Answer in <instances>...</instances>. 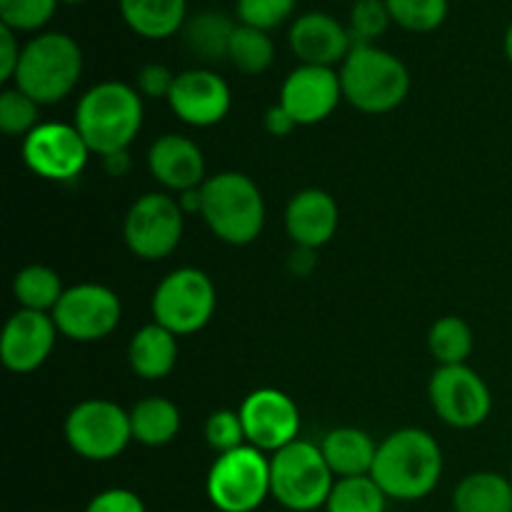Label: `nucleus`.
I'll list each match as a JSON object with an SVG mask.
<instances>
[{
	"instance_id": "obj_28",
	"label": "nucleus",
	"mask_w": 512,
	"mask_h": 512,
	"mask_svg": "<svg viewBox=\"0 0 512 512\" xmlns=\"http://www.w3.org/2000/svg\"><path fill=\"white\" fill-rule=\"evenodd\" d=\"M228 60L235 70L245 75H260L273 65L275 43L265 30L250 28V25L238 23L230 38Z\"/></svg>"
},
{
	"instance_id": "obj_13",
	"label": "nucleus",
	"mask_w": 512,
	"mask_h": 512,
	"mask_svg": "<svg viewBox=\"0 0 512 512\" xmlns=\"http://www.w3.org/2000/svg\"><path fill=\"white\" fill-rule=\"evenodd\" d=\"M23 160L38 178L68 183L85 170L90 148L75 125L40 123L23 138Z\"/></svg>"
},
{
	"instance_id": "obj_29",
	"label": "nucleus",
	"mask_w": 512,
	"mask_h": 512,
	"mask_svg": "<svg viewBox=\"0 0 512 512\" xmlns=\"http://www.w3.org/2000/svg\"><path fill=\"white\" fill-rule=\"evenodd\" d=\"M428 345L438 365H463L473 353V330L458 315H445L430 328Z\"/></svg>"
},
{
	"instance_id": "obj_16",
	"label": "nucleus",
	"mask_w": 512,
	"mask_h": 512,
	"mask_svg": "<svg viewBox=\"0 0 512 512\" xmlns=\"http://www.w3.org/2000/svg\"><path fill=\"white\" fill-rule=\"evenodd\" d=\"M230 85L215 70L190 68L175 75L168 105L185 125L210 128L230 113Z\"/></svg>"
},
{
	"instance_id": "obj_24",
	"label": "nucleus",
	"mask_w": 512,
	"mask_h": 512,
	"mask_svg": "<svg viewBox=\"0 0 512 512\" xmlns=\"http://www.w3.org/2000/svg\"><path fill=\"white\" fill-rule=\"evenodd\" d=\"M180 425H183V418H180L178 405L160 395H150L130 410L133 440L145 448H163L173 443L180 433Z\"/></svg>"
},
{
	"instance_id": "obj_12",
	"label": "nucleus",
	"mask_w": 512,
	"mask_h": 512,
	"mask_svg": "<svg viewBox=\"0 0 512 512\" xmlns=\"http://www.w3.org/2000/svg\"><path fill=\"white\" fill-rule=\"evenodd\" d=\"M58 333L73 343H95L118 328L123 305L110 288L98 283H80L65 288L53 313Z\"/></svg>"
},
{
	"instance_id": "obj_36",
	"label": "nucleus",
	"mask_w": 512,
	"mask_h": 512,
	"mask_svg": "<svg viewBox=\"0 0 512 512\" xmlns=\"http://www.w3.org/2000/svg\"><path fill=\"white\" fill-rule=\"evenodd\" d=\"M205 440L218 455L230 453V450L248 443L240 413H235V410H215L208 423H205Z\"/></svg>"
},
{
	"instance_id": "obj_44",
	"label": "nucleus",
	"mask_w": 512,
	"mask_h": 512,
	"mask_svg": "<svg viewBox=\"0 0 512 512\" xmlns=\"http://www.w3.org/2000/svg\"><path fill=\"white\" fill-rule=\"evenodd\" d=\"M510 483H512V468H510Z\"/></svg>"
},
{
	"instance_id": "obj_3",
	"label": "nucleus",
	"mask_w": 512,
	"mask_h": 512,
	"mask_svg": "<svg viewBox=\"0 0 512 512\" xmlns=\"http://www.w3.org/2000/svg\"><path fill=\"white\" fill-rule=\"evenodd\" d=\"M83 75V50L68 33L45 30L30 38L20 53L15 88L43 105L68 98Z\"/></svg>"
},
{
	"instance_id": "obj_7",
	"label": "nucleus",
	"mask_w": 512,
	"mask_h": 512,
	"mask_svg": "<svg viewBox=\"0 0 512 512\" xmlns=\"http://www.w3.org/2000/svg\"><path fill=\"white\" fill-rule=\"evenodd\" d=\"M208 500L220 512H255L270 493V458L253 445L218 455L205 480Z\"/></svg>"
},
{
	"instance_id": "obj_20",
	"label": "nucleus",
	"mask_w": 512,
	"mask_h": 512,
	"mask_svg": "<svg viewBox=\"0 0 512 512\" xmlns=\"http://www.w3.org/2000/svg\"><path fill=\"white\" fill-rule=\"evenodd\" d=\"M148 168L150 175L158 180L163 188L195 190L205 183V158L198 143L178 133L160 135L148 150Z\"/></svg>"
},
{
	"instance_id": "obj_37",
	"label": "nucleus",
	"mask_w": 512,
	"mask_h": 512,
	"mask_svg": "<svg viewBox=\"0 0 512 512\" xmlns=\"http://www.w3.org/2000/svg\"><path fill=\"white\" fill-rule=\"evenodd\" d=\"M175 85V73H170L168 65L163 63H145L143 68L135 75V90H138L143 98L160 100L170 98V90Z\"/></svg>"
},
{
	"instance_id": "obj_33",
	"label": "nucleus",
	"mask_w": 512,
	"mask_h": 512,
	"mask_svg": "<svg viewBox=\"0 0 512 512\" xmlns=\"http://www.w3.org/2000/svg\"><path fill=\"white\" fill-rule=\"evenodd\" d=\"M390 23L393 18L385 0H353L348 30L355 45H375V40L390 28Z\"/></svg>"
},
{
	"instance_id": "obj_4",
	"label": "nucleus",
	"mask_w": 512,
	"mask_h": 512,
	"mask_svg": "<svg viewBox=\"0 0 512 512\" xmlns=\"http://www.w3.org/2000/svg\"><path fill=\"white\" fill-rule=\"evenodd\" d=\"M200 215L218 240L250 245L265 228V198L253 178L225 170L200 185Z\"/></svg>"
},
{
	"instance_id": "obj_1",
	"label": "nucleus",
	"mask_w": 512,
	"mask_h": 512,
	"mask_svg": "<svg viewBox=\"0 0 512 512\" xmlns=\"http://www.w3.org/2000/svg\"><path fill=\"white\" fill-rule=\"evenodd\" d=\"M370 478L380 485L388 500H423L443 478V450L428 430H395L378 445Z\"/></svg>"
},
{
	"instance_id": "obj_19",
	"label": "nucleus",
	"mask_w": 512,
	"mask_h": 512,
	"mask_svg": "<svg viewBox=\"0 0 512 512\" xmlns=\"http://www.w3.org/2000/svg\"><path fill=\"white\" fill-rule=\"evenodd\" d=\"M340 225L338 203L320 188L300 190L285 208V230L295 248L318 250L335 238Z\"/></svg>"
},
{
	"instance_id": "obj_22",
	"label": "nucleus",
	"mask_w": 512,
	"mask_h": 512,
	"mask_svg": "<svg viewBox=\"0 0 512 512\" xmlns=\"http://www.w3.org/2000/svg\"><path fill=\"white\" fill-rule=\"evenodd\" d=\"M128 363L143 380H163L178 363V335L163 325L150 323L133 335L128 345Z\"/></svg>"
},
{
	"instance_id": "obj_39",
	"label": "nucleus",
	"mask_w": 512,
	"mask_h": 512,
	"mask_svg": "<svg viewBox=\"0 0 512 512\" xmlns=\"http://www.w3.org/2000/svg\"><path fill=\"white\" fill-rule=\"evenodd\" d=\"M20 53H23V45L18 43V33L10 30L8 25H0V80L8 83L15 80L20 65Z\"/></svg>"
},
{
	"instance_id": "obj_10",
	"label": "nucleus",
	"mask_w": 512,
	"mask_h": 512,
	"mask_svg": "<svg viewBox=\"0 0 512 512\" xmlns=\"http://www.w3.org/2000/svg\"><path fill=\"white\" fill-rule=\"evenodd\" d=\"M185 213L175 198L148 193L130 205L123 223V238L130 253L140 260H163L175 253L183 240Z\"/></svg>"
},
{
	"instance_id": "obj_32",
	"label": "nucleus",
	"mask_w": 512,
	"mask_h": 512,
	"mask_svg": "<svg viewBox=\"0 0 512 512\" xmlns=\"http://www.w3.org/2000/svg\"><path fill=\"white\" fill-rule=\"evenodd\" d=\"M60 0H0V25L15 33H38L53 20Z\"/></svg>"
},
{
	"instance_id": "obj_25",
	"label": "nucleus",
	"mask_w": 512,
	"mask_h": 512,
	"mask_svg": "<svg viewBox=\"0 0 512 512\" xmlns=\"http://www.w3.org/2000/svg\"><path fill=\"white\" fill-rule=\"evenodd\" d=\"M455 512H512V483L500 473H473L453 493Z\"/></svg>"
},
{
	"instance_id": "obj_11",
	"label": "nucleus",
	"mask_w": 512,
	"mask_h": 512,
	"mask_svg": "<svg viewBox=\"0 0 512 512\" xmlns=\"http://www.w3.org/2000/svg\"><path fill=\"white\" fill-rule=\"evenodd\" d=\"M430 405L450 428L470 430L488 420L493 395L470 365H438L428 385Z\"/></svg>"
},
{
	"instance_id": "obj_42",
	"label": "nucleus",
	"mask_w": 512,
	"mask_h": 512,
	"mask_svg": "<svg viewBox=\"0 0 512 512\" xmlns=\"http://www.w3.org/2000/svg\"><path fill=\"white\" fill-rule=\"evenodd\" d=\"M503 48H505V58H508V63L512 65V23L508 25V30H505Z\"/></svg>"
},
{
	"instance_id": "obj_34",
	"label": "nucleus",
	"mask_w": 512,
	"mask_h": 512,
	"mask_svg": "<svg viewBox=\"0 0 512 512\" xmlns=\"http://www.w3.org/2000/svg\"><path fill=\"white\" fill-rule=\"evenodd\" d=\"M40 105L23 90L8 88L0 95V130L5 135H23L28 138L38 128Z\"/></svg>"
},
{
	"instance_id": "obj_18",
	"label": "nucleus",
	"mask_w": 512,
	"mask_h": 512,
	"mask_svg": "<svg viewBox=\"0 0 512 512\" xmlns=\"http://www.w3.org/2000/svg\"><path fill=\"white\" fill-rule=\"evenodd\" d=\"M288 43L300 63L325 65V68H335L338 63L343 65L355 45L348 25L320 10H310L293 20Z\"/></svg>"
},
{
	"instance_id": "obj_9",
	"label": "nucleus",
	"mask_w": 512,
	"mask_h": 512,
	"mask_svg": "<svg viewBox=\"0 0 512 512\" xmlns=\"http://www.w3.org/2000/svg\"><path fill=\"white\" fill-rule=\"evenodd\" d=\"M65 440L75 455L93 463L118 458L133 440L130 413L113 400H83L65 418Z\"/></svg>"
},
{
	"instance_id": "obj_17",
	"label": "nucleus",
	"mask_w": 512,
	"mask_h": 512,
	"mask_svg": "<svg viewBox=\"0 0 512 512\" xmlns=\"http://www.w3.org/2000/svg\"><path fill=\"white\" fill-rule=\"evenodd\" d=\"M58 338V325L50 313L18 310L0 335V360L10 373H33L50 358Z\"/></svg>"
},
{
	"instance_id": "obj_41",
	"label": "nucleus",
	"mask_w": 512,
	"mask_h": 512,
	"mask_svg": "<svg viewBox=\"0 0 512 512\" xmlns=\"http://www.w3.org/2000/svg\"><path fill=\"white\" fill-rule=\"evenodd\" d=\"M105 163H108V168H110V173H125V170H128V153H118V155H108V158H105Z\"/></svg>"
},
{
	"instance_id": "obj_38",
	"label": "nucleus",
	"mask_w": 512,
	"mask_h": 512,
	"mask_svg": "<svg viewBox=\"0 0 512 512\" xmlns=\"http://www.w3.org/2000/svg\"><path fill=\"white\" fill-rule=\"evenodd\" d=\"M85 512H148L145 503L133 493V490L125 488H110L103 493L95 495L88 503Z\"/></svg>"
},
{
	"instance_id": "obj_8",
	"label": "nucleus",
	"mask_w": 512,
	"mask_h": 512,
	"mask_svg": "<svg viewBox=\"0 0 512 512\" xmlns=\"http://www.w3.org/2000/svg\"><path fill=\"white\" fill-rule=\"evenodd\" d=\"M215 285L203 270L178 268L165 275L155 288L150 310L153 323L173 335H193L210 323L215 313Z\"/></svg>"
},
{
	"instance_id": "obj_23",
	"label": "nucleus",
	"mask_w": 512,
	"mask_h": 512,
	"mask_svg": "<svg viewBox=\"0 0 512 512\" xmlns=\"http://www.w3.org/2000/svg\"><path fill=\"white\" fill-rule=\"evenodd\" d=\"M325 460L335 478H363L370 475L378 455V445L365 430L335 428L320 443Z\"/></svg>"
},
{
	"instance_id": "obj_40",
	"label": "nucleus",
	"mask_w": 512,
	"mask_h": 512,
	"mask_svg": "<svg viewBox=\"0 0 512 512\" xmlns=\"http://www.w3.org/2000/svg\"><path fill=\"white\" fill-rule=\"evenodd\" d=\"M263 125H265V130L273 135V138H285V135H290L295 128H298V123L293 120V115H290L280 103L265 110Z\"/></svg>"
},
{
	"instance_id": "obj_31",
	"label": "nucleus",
	"mask_w": 512,
	"mask_h": 512,
	"mask_svg": "<svg viewBox=\"0 0 512 512\" xmlns=\"http://www.w3.org/2000/svg\"><path fill=\"white\" fill-rule=\"evenodd\" d=\"M395 25L410 33H433L448 20V0H385Z\"/></svg>"
},
{
	"instance_id": "obj_21",
	"label": "nucleus",
	"mask_w": 512,
	"mask_h": 512,
	"mask_svg": "<svg viewBox=\"0 0 512 512\" xmlns=\"http://www.w3.org/2000/svg\"><path fill=\"white\" fill-rule=\"evenodd\" d=\"M118 8L125 25L145 40L173 38L188 23V0H118Z\"/></svg>"
},
{
	"instance_id": "obj_15",
	"label": "nucleus",
	"mask_w": 512,
	"mask_h": 512,
	"mask_svg": "<svg viewBox=\"0 0 512 512\" xmlns=\"http://www.w3.org/2000/svg\"><path fill=\"white\" fill-rule=\"evenodd\" d=\"M343 98L340 73L325 65H305L290 70L280 88V105L298 125L323 123Z\"/></svg>"
},
{
	"instance_id": "obj_5",
	"label": "nucleus",
	"mask_w": 512,
	"mask_h": 512,
	"mask_svg": "<svg viewBox=\"0 0 512 512\" xmlns=\"http://www.w3.org/2000/svg\"><path fill=\"white\" fill-rule=\"evenodd\" d=\"M343 98L360 113L380 115L400 108L410 93L403 60L378 45H353L340 65Z\"/></svg>"
},
{
	"instance_id": "obj_43",
	"label": "nucleus",
	"mask_w": 512,
	"mask_h": 512,
	"mask_svg": "<svg viewBox=\"0 0 512 512\" xmlns=\"http://www.w3.org/2000/svg\"><path fill=\"white\" fill-rule=\"evenodd\" d=\"M60 3H65V5H80V3H85V0H60Z\"/></svg>"
},
{
	"instance_id": "obj_35",
	"label": "nucleus",
	"mask_w": 512,
	"mask_h": 512,
	"mask_svg": "<svg viewBox=\"0 0 512 512\" xmlns=\"http://www.w3.org/2000/svg\"><path fill=\"white\" fill-rule=\"evenodd\" d=\"M298 0H235V15L243 25L270 33L295 13Z\"/></svg>"
},
{
	"instance_id": "obj_27",
	"label": "nucleus",
	"mask_w": 512,
	"mask_h": 512,
	"mask_svg": "<svg viewBox=\"0 0 512 512\" xmlns=\"http://www.w3.org/2000/svg\"><path fill=\"white\" fill-rule=\"evenodd\" d=\"M63 293V280L48 265H28L13 280V295L18 300L20 310L53 313Z\"/></svg>"
},
{
	"instance_id": "obj_2",
	"label": "nucleus",
	"mask_w": 512,
	"mask_h": 512,
	"mask_svg": "<svg viewBox=\"0 0 512 512\" xmlns=\"http://www.w3.org/2000/svg\"><path fill=\"white\" fill-rule=\"evenodd\" d=\"M73 125L88 143L90 153L103 158L128 153L143 128V95L135 85L103 80L80 95Z\"/></svg>"
},
{
	"instance_id": "obj_6",
	"label": "nucleus",
	"mask_w": 512,
	"mask_h": 512,
	"mask_svg": "<svg viewBox=\"0 0 512 512\" xmlns=\"http://www.w3.org/2000/svg\"><path fill=\"white\" fill-rule=\"evenodd\" d=\"M335 475L320 445L295 440L270 458V493L290 512L325 508Z\"/></svg>"
},
{
	"instance_id": "obj_14",
	"label": "nucleus",
	"mask_w": 512,
	"mask_h": 512,
	"mask_svg": "<svg viewBox=\"0 0 512 512\" xmlns=\"http://www.w3.org/2000/svg\"><path fill=\"white\" fill-rule=\"evenodd\" d=\"M245 440L263 453H278L295 443L300 433V410L288 393L278 388H258L240 405Z\"/></svg>"
},
{
	"instance_id": "obj_26",
	"label": "nucleus",
	"mask_w": 512,
	"mask_h": 512,
	"mask_svg": "<svg viewBox=\"0 0 512 512\" xmlns=\"http://www.w3.org/2000/svg\"><path fill=\"white\" fill-rule=\"evenodd\" d=\"M233 20L218 10H203V13L193 15L183 28V40L188 45L190 53L200 60H228L230 38L235 33Z\"/></svg>"
},
{
	"instance_id": "obj_30",
	"label": "nucleus",
	"mask_w": 512,
	"mask_h": 512,
	"mask_svg": "<svg viewBox=\"0 0 512 512\" xmlns=\"http://www.w3.org/2000/svg\"><path fill=\"white\" fill-rule=\"evenodd\" d=\"M385 508H388V495L370 475L338 478L325 503V512H385Z\"/></svg>"
}]
</instances>
